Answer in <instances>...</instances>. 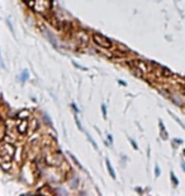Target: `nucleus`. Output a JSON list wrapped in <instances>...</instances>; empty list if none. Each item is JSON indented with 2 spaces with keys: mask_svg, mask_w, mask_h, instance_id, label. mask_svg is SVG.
Here are the masks:
<instances>
[{
  "mask_svg": "<svg viewBox=\"0 0 185 196\" xmlns=\"http://www.w3.org/2000/svg\"><path fill=\"white\" fill-rule=\"evenodd\" d=\"M158 69H160V71H161V75H164V77H171L172 75V73L170 71V70H168L166 68H162V66H160L158 65Z\"/></svg>",
  "mask_w": 185,
  "mask_h": 196,
  "instance_id": "8",
  "label": "nucleus"
},
{
  "mask_svg": "<svg viewBox=\"0 0 185 196\" xmlns=\"http://www.w3.org/2000/svg\"><path fill=\"white\" fill-rule=\"evenodd\" d=\"M181 94H184V95H185V87L181 89Z\"/></svg>",
  "mask_w": 185,
  "mask_h": 196,
  "instance_id": "12",
  "label": "nucleus"
},
{
  "mask_svg": "<svg viewBox=\"0 0 185 196\" xmlns=\"http://www.w3.org/2000/svg\"><path fill=\"white\" fill-rule=\"evenodd\" d=\"M14 154H15V146L3 140L2 148H0V159H2V163H10L12 159L14 158Z\"/></svg>",
  "mask_w": 185,
  "mask_h": 196,
  "instance_id": "1",
  "label": "nucleus"
},
{
  "mask_svg": "<svg viewBox=\"0 0 185 196\" xmlns=\"http://www.w3.org/2000/svg\"><path fill=\"white\" fill-rule=\"evenodd\" d=\"M129 65L137 70L145 73V74H150V73L153 71V68H152L153 64H150V63H146L142 60H132V61H129Z\"/></svg>",
  "mask_w": 185,
  "mask_h": 196,
  "instance_id": "3",
  "label": "nucleus"
},
{
  "mask_svg": "<svg viewBox=\"0 0 185 196\" xmlns=\"http://www.w3.org/2000/svg\"><path fill=\"white\" fill-rule=\"evenodd\" d=\"M27 78V71H24V73H23V80H24Z\"/></svg>",
  "mask_w": 185,
  "mask_h": 196,
  "instance_id": "11",
  "label": "nucleus"
},
{
  "mask_svg": "<svg viewBox=\"0 0 185 196\" xmlns=\"http://www.w3.org/2000/svg\"><path fill=\"white\" fill-rule=\"evenodd\" d=\"M28 116H29L28 111H23V112H20V113L18 115V117H19V118H27Z\"/></svg>",
  "mask_w": 185,
  "mask_h": 196,
  "instance_id": "10",
  "label": "nucleus"
},
{
  "mask_svg": "<svg viewBox=\"0 0 185 196\" xmlns=\"http://www.w3.org/2000/svg\"><path fill=\"white\" fill-rule=\"evenodd\" d=\"M78 40L81 41V42H84V43H88V42H89V35H88V32L80 31V32L78 33Z\"/></svg>",
  "mask_w": 185,
  "mask_h": 196,
  "instance_id": "7",
  "label": "nucleus"
},
{
  "mask_svg": "<svg viewBox=\"0 0 185 196\" xmlns=\"http://www.w3.org/2000/svg\"><path fill=\"white\" fill-rule=\"evenodd\" d=\"M28 5L32 7L37 13H46L52 7V0H32L28 2Z\"/></svg>",
  "mask_w": 185,
  "mask_h": 196,
  "instance_id": "2",
  "label": "nucleus"
},
{
  "mask_svg": "<svg viewBox=\"0 0 185 196\" xmlns=\"http://www.w3.org/2000/svg\"><path fill=\"white\" fill-rule=\"evenodd\" d=\"M27 129H28L27 121H26V120H22L19 124H18V131H19L20 134H26V133H27Z\"/></svg>",
  "mask_w": 185,
  "mask_h": 196,
  "instance_id": "6",
  "label": "nucleus"
},
{
  "mask_svg": "<svg viewBox=\"0 0 185 196\" xmlns=\"http://www.w3.org/2000/svg\"><path fill=\"white\" fill-rule=\"evenodd\" d=\"M61 161H62V155L58 153L50 154L48 157H46V162L50 166H58V164H61Z\"/></svg>",
  "mask_w": 185,
  "mask_h": 196,
  "instance_id": "5",
  "label": "nucleus"
},
{
  "mask_svg": "<svg viewBox=\"0 0 185 196\" xmlns=\"http://www.w3.org/2000/svg\"><path fill=\"white\" fill-rule=\"evenodd\" d=\"M92 40H94V42L98 46H100L103 48H110L112 45H113L112 40H109L108 37H105L103 35H99V33H94V35H92Z\"/></svg>",
  "mask_w": 185,
  "mask_h": 196,
  "instance_id": "4",
  "label": "nucleus"
},
{
  "mask_svg": "<svg viewBox=\"0 0 185 196\" xmlns=\"http://www.w3.org/2000/svg\"><path fill=\"white\" fill-rule=\"evenodd\" d=\"M107 167H108V171H109V173L112 175V177H115V175H114V171H113V168L110 167V163H109V161L107 159Z\"/></svg>",
  "mask_w": 185,
  "mask_h": 196,
  "instance_id": "9",
  "label": "nucleus"
}]
</instances>
